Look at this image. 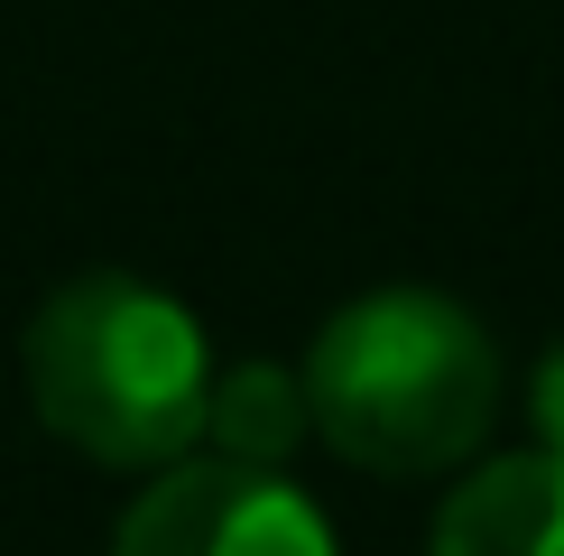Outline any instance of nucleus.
<instances>
[{
	"label": "nucleus",
	"instance_id": "7ed1b4c3",
	"mask_svg": "<svg viewBox=\"0 0 564 556\" xmlns=\"http://www.w3.org/2000/svg\"><path fill=\"white\" fill-rule=\"evenodd\" d=\"M111 556H343L324 510L288 482V463L176 455L130 501Z\"/></svg>",
	"mask_w": 564,
	"mask_h": 556
},
{
	"label": "nucleus",
	"instance_id": "f03ea898",
	"mask_svg": "<svg viewBox=\"0 0 564 556\" xmlns=\"http://www.w3.org/2000/svg\"><path fill=\"white\" fill-rule=\"evenodd\" d=\"M29 399L84 463L158 473L204 436L214 353L158 278L84 269L29 316Z\"/></svg>",
	"mask_w": 564,
	"mask_h": 556
},
{
	"label": "nucleus",
	"instance_id": "20e7f679",
	"mask_svg": "<svg viewBox=\"0 0 564 556\" xmlns=\"http://www.w3.org/2000/svg\"><path fill=\"white\" fill-rule=\"evenodd\" d=\"M426 556H564V455H500L435 510Z\"/></svg>",
	"mask_w": 564,
	"mask_h": 556
},
{
	"label": "nucleus",
	"instance_id": "39448f33",
	"mask_svg": "<svg viewBox=\"0 0 564 556\" xmlns=\"http://www.w3.org/2000/svg\"><path fill=\"white\" fill-rule=\"evenodd\" d=\"M204 436H214V455L288 463L305 436H315V408H305V371H288V362H231V371H214Z\"/></svg>",
	"mask_w": 564,
	"mask_h": 556
},
{
	"label": "nucleus",
	"instance_id": "f257e3e1",
	"mask_svg": "<svg viewBox=\"0 0 564 556\" xmlns=\"http://www.w3.org/2000/svg\"><path fill=\"white\" fill-rule=\"evenodd\" d=\"M296 371L315 436L389 482L473 463L500 417V343L444 288H361L315 324Z\"/></svg>",
	"mask_w": 564,
	"mask_h": 556
},
{
	"label": "nucleus",
	"instance_id": "423d86ee",
	"mask_svg": "<svg viewBox=\"0 0 564 556\" xmlns=\"http://www.w3.org/2000/svg\"><path fill=\"white\" fill-rule=\"evenodd\" d=\"M528 427H536V446L564 455V334L546 343V362H536V381H528Z\"/></svg>",
	"mask_w": 564,
	"mask_h": 556
}]
</instances>
